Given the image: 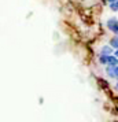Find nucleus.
Instances as JSON below:
<instances>
[{"label":"nucleus","instance_id":"nucleus-2","mask_svg":"<svg viewBox=\"0 0 118 122\" xmlns=\"http://www.w3.org/2000/svg\"><path fill=\"white\" fill-rule=\"evenodd\" d=\"M106 66H118V58L113 55H107V61H106Z\"/></svg>","mask_w":118,"mask_h":122},{"label":"nucleus","instance_id":"nucleus-11","mask_svg":"<svg viewBox=\"0 0 118 122\" xmlns=\"http://www.w3.org/2000/svg\"><path fill=\"white\" fill-rule=\"evenodd\" d=\"M107 1H108V3H113V1H117V0H107Z\"/></svg>","mask_w":118,"mask_h":122},{"label":"nucleus","instance_id":"nucleus-5","mask_svg":"<svg viewBox=\"0 0 118 122\" xmlns=\"http://www.w3.org/2000/svg\"><path fill=\"white\" fill-rule=\"evenodd\" d=\"M106 73H107V76L110 78H115V74H114V67L113 66H107L106 67Z\"/></svg>","mask_w":118,"mask_h":122},{"label":"nucleus","instance_id":"nucleus-6","mask_svg":"<svg viewBox=\"0 0 118 122\" xmlns=\"http://www.w3.org/2000/svg\"><path fill=\"white\" fill-rule=\"evenodd\" d=\"M106 61H107V55L100 54V55H99V63H102V65H104V66H106Z\"/></svg>","mask_w":118,"mask_h":122},{"label":"nucleus","instance_id":"nucleus-1","mask_svg":"<svg viewBox=\"0 0 118 122\" xmlns=\"http://www.w3.org/2000/svg\"><path fill=\"white\" fill-rule=\"evenodd\" d=\"M107 29L113 32V33L118 36V19L117 18H110V19H107Z\"/></svg>","mask_w":118,"mask_h":122},{"label":"nucleus","instance_id":"nucleus-10","mask_svg":"<svg viewBox=\"0 0 118 122\" xmlns=\"http://www.w3.org/2000/svg\"><path fill=\"white\" fill-rule=\"evenodd\" d=\"M117 80H118V78H117ZM115 89L118 91V81H117V84H115Z\"/></svg>","mask_w":118,"mask_h":122},{"label":"nucleus","instance_id":"nucleus-3","mask_svg":"<svg viewBox=\"0 0 118 122\" xmlns=\"http://www.w3.org/2000/svg\"><path fill=\"white\" fill-rule=\"evenodd\" d=\"M100 54H103V55H111L113 54V48L110 47V45H103L100 50Z\"/></svg>","mask_w":118,"mask_h":122},{"label":"nucleus","instance_id":"nucleus-9","mask_svg":"<svg viewBox=\"0 0 118 122\" xmlns=\"http://www.w3.org/2000/svg\"><path fill=\"white\" fill-rule=\"evenodd\" d=\"M113 55L115 56V58H118V50H115V51H113Z\"/></svg>","mask_w":118,"mask_h":122},{"label":"nucleus","instance_id":"nucleus-7","mask_svg":"<svg viewBox=\"0 0 118 122\" xmlns=\"http://www.w3.org/2000/svg\"><path fill=\"white\" fill-rule=\"evenodd\" d=\"M110 8H111L113 11H118V0H117V1L110 3Z\"/></svg>","mask_w":118,"mask_h":122},{"label":"nucleus","instance_id":"nucleus-4","mask_svg":"<svg viewBox=\"0 0 118 122\" xmlns=\"http://www.w3.org/2000/svg\"><path fill=\"white\" fill-rule=\"evenodd\" d=\"M110 47L114 48V50H118V36H114V37L110 40Z\"/></svg>","mask_w":118,"mask_h":122},{"label":"nucleus","instance_id":"nucleus-8","mask_svg":"<svg viewBox=\"0 0 118 122\" xmlns=\"http://www.w3.org/2000/svg\"><path fill=\"white\" fill-rule=\"evenodd\" d=\"M114 74H115V78H118V66H114Z\"/></svg>","mask_w":118,"mask_h":122}]
</instances>
